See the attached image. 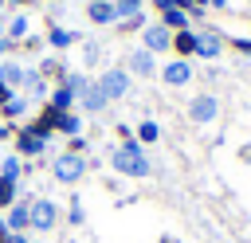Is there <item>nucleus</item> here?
Instances as JSON below:
<instances>
[{"label":"nucleus","mask_w":251,"mask_h":243,"mask_svg":"<svg viewBox=\"0 0 251 243\" xmlns=\"http://www.w3.org/2000/svg\"><path fill=\"white\" fill-rule=\"evenodd\" d=\"M188 20H192L188 12H176V8H173V12H161V20H157V24H161L165 31H173V35H176V31H188Z\"/></svg>","instance_id":"13"},{"label":"nucleus","mask_w":251,"mask_h":243,"mask_svg":"<svg viewBox=\"0 0 251 243\" xmlns=\"http://www.w3.org/2000/svg\"><path fill=\"white\" fill-rule=\"evenodd\" d=\"M157 137H161V125H157L153 118H145V122L137 125V141H141V145H153Z\"/></svg>","instance_id":"20"},{"label":"nucleus","mask_w":251,"mask_h":243,"mask_svg":"<svg viewBox=\"0 0 251 243\" xmlns=\"http://www.w3.org/2000/svg\"><path fill=\"white\" fill-rule=\"evenodd\" d=\"M12 98H16V94H12V86H4V82H0V106H8Z\"/></svg>","instance_id":"29"},{"label":"nucleus","mask_w":251,"mask_h":243,"mask_svg":"<svg viewBox=\"0 0 251 243\" xmlns=\"http://www.w3.org/2000/svg\"><path fill=\"white\" fill-rule=\"evenodd\" d=\"M8 4H31V0H8Z\"/></svg>","instance_id":"36"},{"label":"nucleus","mask_w":251,"mask_h":243,"mask_svg":"<svg viewBox=\"0 0 251 243\" xmlns=\"http://www.w3.org/2000/svg\"><path fill=\"white\" fill-rule=\"evenodd\" d=\"M235 51H243V55H251V39H235Z\"/></svg>","instance_id":"30"},{"label":"nucleus","mask_w":251,"mask_h":243,"mask_svg":"<svg viewBox=\"0 0 251 243\" xmlns=\"http://www.w3.org/2000/svg\"><path fill=\"white\" fill-rule=\"evenodd\" d=\"M188 118H192L196 125L216 122V118H220V98H216L212 90H200L196 98H188Z\"/></svg>","instance_id":"3"},{"label":"nucleus","mask_w":251,"mask_h":243,"mask_svg":"<svg viewBox=\"0 0 251 243\" xmlns=\"http://www.w3.org/2000/svg\"><path fill=\"white\" fill-rule=\"evenodd\" d=\"M78 98H82V110H86V114H102V110H106V106H110V102H106V94H102V86H98V82H90V86H86V90H82V94H78Z\"/></svg>","instance_id":"11"},{"label":"nucleus","mask_w":251,"mask_h":243,"mask_svg":"<svg viewBox=\"0 0 251 243\" xmlns=\"http://www.w3.org/2000/svg\"><path fill=\"white\" fill-rule=\"evenodd\" d=\"M55 223H59V208L51 200H35L31 204V227L35 231H51Z\"/></svg>","instance_id":"7"},{"label":"nucleus","mask_w":251,"mask_h":243,"mask_svg":"<svg viewBox=\"0 0 251 243\" xmlns=\"http://www.w3.org/2000/svg\"><path fill=\"white\" fill-rule=\"evenodd\" d=\"M192 8H200V12H204V8H208V0H192Z\"/></svg>","instance_id":"34"},{"label":"nucleus","mask_w":251,"mask_h":243,"mask_svg":"<svg viewBox=\"0 0 251 243\" xmlns=\"http://www.w3.org/2000/svg\"><path fill=\"white\" fill-rule=\"evenodd\" d=\"M126 67H129V74H141V78H153V74H157V59H153L145 47L129 51V55H126Z\"/></svg>","instance_id":"8"},{"label":"nucleus","mask_w":251,"mask_h":243,"mask_svg":"<svg viewBox=\"0 0 251 243\" xmlns=\"http://www.w3.org/2000/svg\"><path fill=\"white\" fill-rule=\"evenodd\" d=\"M24 86H27L35 98H43V94H47V82H43V74H39V71H27V74H24Z\"/></svg>","instance_id":"21"},{"label":"nucleus","mask_w":251,"mask_h":243,"mask_svg":"<svg viewBox=\"0 0 251 243\" xmlns=\"http://www.w3.org/2000/svg\"><path fill=\"white\" fill-rule=\"evenodd\" d=\"M82 219H86V216H82V204L75 200V204H71V223H82Z\"/></svg>","instance_id":"28"},{"label":"nucleus","mask_w":251,"mask_h":243,"mask_svg":"<svg viewBox=\"0 0 251 243\" xmlns=\"http://www.w3.org/2000/svg\"><path fill=\"white\" fill-rule=\"evenodd\" d=\"M47 102H51V110H59V114H67V110L75 106V90H71L67 82H59V86L51 90V98H47Z\"/></svg>","instance_id":"15"},{"label":"nucleus","mask_w":251,"mask_h":243,"mask_svg":"<svg viewBox=\"0 0 251 243\" xmlns=\"http://www.w3.org/2000/svg\"><path fill=\"white\" fill-rule=\"evenodd\" d=\"M173 51H176V59L196 55V31H192V27H188V31H176V35H173Z\"/></svg>","instance_id":"14"},{"label":"nucleus","mask_w":251,"mask_h":243,"mask_svg":"<svg viewBox=\"0 0 251 243\" xmlns=\"http://www.w3.org/2000/svg\"><path fill=\"white\" fill-rule=\"evenodd\" d=\"M86 20H90V24H118V8H114V0H90Z\"/></svg>","instance_id":"10"},{"label":"nucleus","mask_w":251,"mask_h":243,"mask_svg":"<svg viewBox=\"0 0 251 243\" xmlns=\"http://www.w3.org/2000/svg\"><path fill=\"white\" fill-rule=\"evenodd\" d=\"M8 231H24V227H31V204H16L12 212H8Z\"/></svg>","instance_id":"17"},{"label":"nucleus","mask_w":251,"mask_h":243,"mask_svg":"<svg viewBox=\"0 0 251 243\" xmlns=\"http://www.w3.org/2000/svg\"><path fill=\"white\" fill-rule=\"evenodd\" d=\"M161 82H165V86H188V82H192V63H188V59L165 63V67H161Z\"/></svg>","instance_id":"6"},{"label":"nucleus","mask_w":251,"mask_h":243,"mask_svg":"<svg viewBox=\"0 0 251 243\" xmlns=\"http://www.w3.org/2000/svg\"><path fill=\"white\" fill-rule=\"evenodd\" d=\"M16 200V180H8V176H0V208H8Z\"/></svg>","instance_id":"22"},{"label":"nucleus","mask_w":251,"mask_h":243,"mask_svg":"<svg viewBox=\"0 0 251 243\" xmlns=\"http://www.w3.org/2000/svg\"><path fill=\"white\" fill-rule=\"evenodd\" d=\"M24 110H27V98H12V102L4 106V114H8V118H20Z\"/></svg>","instance_id":"27"},{"label":"nucleus","mask_w":251,"mask_h":243,"mask_svg":"<svg viewBox=\"0 0 251 243\" xmlns=\"http://www.w3.org/2000/svg\"><path fill=\"white\" fill-rule=\"evenodd\" d=\"M4 243H27V239H24V235H20V231H12V235H8V239H4Z\"/></svg>","instance_id":"31"},{"label":"nucleus","mask_w":251,"mask_h":243,"mask_svg":"<svg viewBox=\"0 0 251 243\" xmlns=\"http://www.w3.org/2000/svg\"><path fill=\"white\" fill-rule=\"evenodd\" d=\"M0 176L16 180V176H20V157H8V161H0Z\"/></svg>","instance_id":"25"},{"label":"nucleus","mask_w":251,"mask_h":243,"mask_svg":"<svg viewBox=\"0 0 251 243\" xmlns=\"http://www.w3.org/2000/svg\"><path fill=\"white\" fill-rule=\"evenodd\" d=\"M208 8H227V0H208Z\"/></svg>","instance_id":"33"},{"label":"nucleus","mask_w":251,"mask_h":243,"mask_svg":"<svg viewBox=\"0 0 251 243\" xmlns=\"http://www.w3.org/2000/svg\"><path fill=\"white\" fill-rule=\"evenodd\" d=\"M75 39H78V35H75L71 27H51V31H47V43H51L55 51H63V47H71Z\"/></svg>","instance_id":"18"},{"label":"nucleus","mask_w":251,"mask_h":243,"mask_svg":"<svg viewBox=\"0 0 251 243\" xmlns=\"http://www.w3.org/2000/svg\"><path fill=\"white\" fill-rule=\"evenodd\" d=\"M0 137H8V125H0Z\"/></svg>","instance_id":"35"},{"label":"nucleus","mask_w":251,"mask_h":243,"mask_svg":"<svg viewBox=\"0 0 251 243\" xmlns=\"http://www.w3.org/2000/svg\"><path fill=\"white\" fill-rule=\"evenodd\" d=\"M0 39H4V20H0Z\"/></svg>","instance_id":"37"},{"label":"nucleus","mask_w":251,"mask_h":243,"mask_svg":"<svg viewBox=\"0 0 251 243\" xmlns=\"http://www.w3.org/2000/svg\"><path fill=\"white\" fill-rule=\"evenodd\" d=\"M141 4H145V0H114L118 20H126V16H133V12H141Z\"/></svg>","instance_id":"23"},{"label":"nucleus","mask_w":251,"mask_h":243,"mask_svg":"<svg viewBox=\"0 0 251 243\" xmlns=\"http://www.w3.org/2000/svg\"><path fill=\"white\" fill-rule=\"evenodd\" d=\"M110 165H114V172L133 176V180H141V176H149V172H153V165H149V157H145V149H141V141H137V137H126V141L110 153Z\"/></svg>","instance_id":"1"},{"label":"nucleus","mask_w":251,"mask_h":243,"mask_svg":"<svg viewBox=\"0 0 251 243\" xmlns=\"http://www.w3.org/2000/svg\"><path fill=\"white\" fill-rule=\"evenodd\" d=\"M220 51H224V39H220V31H216V27L196 31V55H200V59H216Z\"/></svg>","instance_id":"9"},{"label":"nucleus","mask_w":251,"mask_h":243,"mask_svg":"<svg viewBox=\"0 0 251 243\" xmlns=\"http://www.w3.org/2000/svg\"><path fill=\"white\" fill-rule=\"evenodd\" d=\"M24 31H27V16H16V20L8 24V35H12V39H24Z\"/></svg>","instance_id":"26"},{"label":"nucleus","mask_w":251,"mask_h":243,"mask_svg":"<svg viewBox=\"0 0 251 243\" xmlns=\"http://www.w3.org/2000/svg\"><path fill=\"white\" fill-rule=\"evenodd\" d=\"M118 27H122V31H137V27H145V16H141V12H133V16L118 20Z\"/></svg>","instance_id":"24"},{"label":"nucleus","mask_w":251,"mask_h":243,"mask_svg":"<svg viewBox=\"0 0 251 243\" xmlns=\"http://www.w3.org/2000/svg\"><path fill=\"white\" fill-rule=\"evenodd\" d=\"M141 47H145L149 55H161V51L173 47V31H165L161 24H145V27H141Z\"/></svg>","instance_id":"5"},{"label":"nucleus","mask_w":251,"mask_h":243,"mask_svg":"<svg viewBox=\"0 0 251 243\" xmlns=\"http://www.w3.org/2000/svg\"><path fill=\"white\" fill-rule=\"evenodd\" d=\"M94 82L102 86L106 102H118V98L129 94V71H126V67H110V71H102V78H94Z\"/></svg>","instance_id":"2"},{"label":"nucleus","mask_w":251,"mask_h":243,"mask_svg":"<svg viewBox=\"0 0 251 243\" xmlns=\"http://www.w3.org/2000/svg\"><path fill=\"white\" fill-rule=\"evenodd\" d=\"M59 133H67V137H78V129H82V118L75 114V110H67V114H59L55 110V122H51Z\"/></svg>","instance_id":"12"},{"label":"nucleus","mask_w":251,"mask_h":243,"mask_svg":"<svg viewBox=\"0 0 251 243\" xmlns=\"http://www.w3.org/2000/svg\"><path fill=\"white\" fill-rule=\"evenodd\" d=\"M8 235H12V231H8V223H4V219H0V243H4V239H8Z\"/></svg>","instance_id":"32"},{"label":"nucleus","mask_w":251,"mask_h":243,"mask_svg":"<svg viewBox=\"0 0 251 243\" xmlns=\"http://www.w3.org/2000/svg\"><path fill=\"white\" fill-rule=\"evenodd\" d=\"M51 172H55V180H63V184H75V180L86 172V161H82V153H63V157H55Z\"/></svg>","instance_id":"4"},{"label":"nucleus","mask_w":251,"mask_h":243,"mask_svg":"<svg viewBox=\"0 0 251 243\" xmlns=\"http://www.w3.org/2000/svg\"><path fill=\"white\" fill-rule=\"evenodd\" d=\"M16 145H20V153H24V157H35V153H43V149H47V137H39V133H31V129H24Z\"/></svg>","instance_id":"16"},{"label":"nucleus","mask_w":251,"mask_h":243,"mask_svg":"<svg viewBox=\"0 0 251 243\" xmlns=\"http://www.w3.org/2000/svg\"><path fill=\"white\" fill-rule=\"evenodd\" d=\"M24 74H27V71H24L20 63H0V82H4V86H20Z\"/></svg>","instance_id":"19"}]
</instances>
